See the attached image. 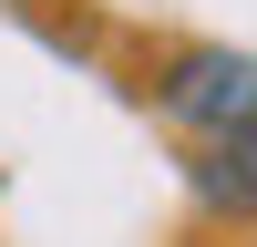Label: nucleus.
<instances>
[{"label":"nucleus","instance_id":"1","mask_svg":"<svg viewBox=\"0 0 257 247\" xmlns=\"http://www.w3.org/2000/svg\"><path fill=\"white\" fill-rule=\"evenodd\" d=\"M155 103H165L175 124H196V134L247 124V113H257V62H247V52H226V41H185V52L165 62Z\"/></svg>","mask_w":257,"mask_h":247},{"label":"nucleus","instance_id":"2","mask_svg":"<svg viewBox=\"0 0 257 247\" xmlns=\"http://www.w3.org/2000/svg\"><path fill=\"white\" fill-rule=\"evenodd\" d=\"M185 185H196L216 216H257V113H247V124H216V134H196Z\"/></svg>","mask_w":257,"mask_h":247},{"label":"nucleus","instance_id":"3","mask_svg":"<svg viewBox=\"0 0 257 247\" xmlns=\"http://www.w3.org/2000/svg\"><path fill=\"white\" fill-rule=\"evenodd\" d=\"M31 11H41V0H31Z\"/></svg>","mask_w":257,"mask_h":247}]
</instances>
